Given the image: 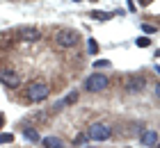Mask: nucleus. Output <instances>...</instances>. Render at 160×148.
Instances as JSON below:
<instances>
[{"instance_id": "a211bd4d", "label": "nucleus", "mask_w": 160, "mask_h": 148, "mask_svg": "<svg viewBox=\"0 0 160 148\" xmlns=\"http://www.w3.org/2000/svg\"><path fill=\"white\" fill-rule=\"evenodd\" d=\"M2 125H5V114L0 112V130H2Z\"/></svg>"}, {"instance_id": "dca6fc26", "label": "nucleus", "mask_w": 160, "mask_h": 148, "mask_svg": "<svg viewBox=\"0 0 160 148\" xmlns=\"http://www.w3.org/2000/svg\"><path fill=\"white\" fill-rule=\"evenodd\" d=\"M135 43H137L140 48H147V46H151V39H147V36H142V39H137Z\"/></svg>"}, {"instance_id": "f03ea898", "label": "nucleus", "mask_w": 160, "mask_h": 148, "mask_svg": "<svg viewBox=\"0 0 160 148\" xmlns=\"http://www.w3.org/2000/svg\"><path fill=\"white\" fill-rule=\"evenodd\" d=\"M78 41H80V34L71 27H64L55 34V43L60 48H73V46H78Z\"/></svg>"}, {"instance_id": "4468645a", "label": "nucleus", "mask_w": 160, "mask_h": 148, "mask_svg": "<svg viewBox=\"0 0 160 148\" xmlns=\"http://www.w3.org/2000/svg\"><path fill=\"white\" fill-rule=\"evenodd\" d=\"M76 100H78V91H71L67 98L62 100V105H69V103H76Z\"/></svg>"}, {"instance_id": "2eb2a0df", "label": "nucleus", "mask_w": 160, "mask_h": 148, "mask_svg": "<svg viewBox=\"0 0 160 148\" xmlns=\"http://www.w3.org/2000/svg\"><path fill=\"white\" fill-rule=\"evenodd\" d=\"M12 141H14V135H9V132L0 135V146H2V144H12Z\"/></svg>"}, {"instance_id": "423d86ee", "label": "nucleus", "mask_w": 160, "mask_h": 148, "mask_svg": "<svg viewBox=\"0 0 160 148\" xmlns=\"http://www.w3.org/2000/svg\"><path fill=\"white\" fill-rule=\"evenodd\" d=\"M18 39L21 41H28V43H34V41H39L41 39V32L37 27H32V25H23V27H18Z\"/></svg>"}, {"instance_id": "f257e3e1", "label": "nucleus", "mask_w": 160, "mask_h": 148, "mask_svg": "<svg viewBox=\"0 0 160 148\" xmlns=\"http://www.w3.org/2000/svg\"><path fill=\"white\" fill-rule=\"evenodd\" d=\"M108 84H110V78H108L105 73H92V75L85 80V89L89 93L103 91V89H108Z\"/></svg>"}, {"instance_id": "7ed1b4c3", "label": "nucleus", "mask_w": 160, "mask_h": 148, "mask_svg": "<svg viewBox=\"0 0 160 148\" xmlns=\"http://www.w3.org/2000/svg\"><path fill=\"white\" fill-rule=\"evenodd\" d=\"M25 93H28V98L32 103H41V100H46L50 96V87L46 82H30L28 89H25Z\"/></svg>"}, {"instance_id": "9d476101", "label": "nucleus", "mask_w": 160, "mask_h": 148, "mask_svg": "<svg viewBox=\"0 0 160 148\" xmlns=\"http://www.w3.org/2000/svg\"><path fill=\"white\" fill-rule=\"evenodd\" d=\"M23 137L32 144L39 141V132H37V128H32V125H23Z\"/></svg>"}, {"instance_id": "6ab92c4d", "label": "nucleus", "mask_w": 160, "mask_h": 148, "mask_svg": "<svg viewBox=\"0 0 160 148\" xmlns=\"http://www.w3.org/2000/svg\"><path fill=\"white\" fill-rule=\"evenodd\" d=\"M140 5H142V7H147V5H151V0H140Z\"/></svg>"}, {"instance_id": "9b49d317", "label": "nucleus", "mask_w": 160, "mask_h": 148, "mask_svg": "<svg viewBox=\"0 0 160 148\" xmlns=\"http://www.w3.org/2000/svg\"><path fill=\"white\" fill-rule=\"evenodd\" d=\"M92 18H96V21H110L112 14H108V12H92Z\"/></svg>"}, {"instance_id": "ddd939ff", "label": "nucleus", "mask_w": 160, "mask_h": 148, "mask_svg": "<svg viewBox=\"0 0 160 148\" xmlns=\"http://www.w3.org/2000/svg\"><path fill=\"white\" fill-rule=\"evenodd\" d=\"M110 59H98V62H94V69H110Z\"/></svg>"}, {"instance_id": "39448f33", "label": "nucleus", "mask_w": 160, "mask_h": 148, "mask_svg": "<svg viewBox=\"0 0 160 148\" xmlns=\"http://www.w3.org/2000/svg\"><path fill=\"white\" fill-rule=\"evenodd\" d=\"M0 82L9 89H18L21 84V75L14 69H0Z\"/></svg>"}, {"instance_id": "0eeeda50", "label": "nucleus", "mask_w": 160, "mask_h": 148, "mask_svg": "<svg viewBox=\"0 0 160 148\" xmlns=\"http://www.w3.org/2000/svg\"><path fill=\"white\" fill-rule=\"evenodd\" d=\"M144 87H147V78L144 75H130L126 80V91L128 93H142Z\"/></svg>"}, {"instance_id": "f8f14e48", "label": "nucleus", "mask_w": 160, "mask_h": 148, "mask_svg": "<svg viewBox=\"0 0 160 148\" xmlns=\"http://www.w3.org/2000/svg\"><path fill=\"white\" fill-rule=\"evenodd\" d=\"M87 50H89V55H96L98 53V46H96V41H94V39H87Z\"/></svg>"}, {"instance_id": "20e7f679", "label": "nucleus", "mask_w": 160, "mask_h": 148, "mask_svg": "<svg viewBox=\"0 0 160 148\" xmlns=\"http://www.w3.org/2000/svg\"><path fill=\"white\" fill-rule=\"evenodd\" d=\"M87 137L94 139V141H105V139L112 137V130H110L108 123H92L87 128Z\"/></svg>"}, {"instance_id": "f3484780", "label": "nucleus", "mask_w": 160, "mask_h": 148, "mask_svg": "<svg viewBox=\"0 0 160 148\" xmlns=\"http://www.w3.org/2000/svg\"><path fill=\"white\" fill-rule=\"evenodd\" d=\"M142 30H144L147 34H153V32H156V25H142Z\"/></svg>"}, {"instance_id": "aec40b11", "label": "nucleus", "mask_w": 160, "mask_h": 148, "mask_svg": "<svg viewBox=\"0 0 160 148\" xmlns=\"http://www.w3.org/2000/svg\"><path fill=\"white\" fill-rule=\"evenodd\" d=\"M87 148H92V146H87Z\"/></svg>"}, {"instance_id": "6e6552de", "label": "nucleus", "mask_w": 160, "mask_h": 148, "mask_svg": "<svg viewBox=\"0 0 160 148\" xmlns=\"http://www.w3.org/2000/svg\"><path fill=\"white\" fill-rule=\"evenodd\" d=\"M41 146L43 148H67L60 137H46V139H41Z\"/></svg>"}, {"instance_id": "1a4fd4ad", "label": "nucleus", "mask_w": 160, "mask_h": 148, "mask_svg": "<svg viewBox=\"0 0 160 148\" xmlns=\"http://www.w3.org/2000/svg\"><path fill=\"white\" fill-rule=\"evenodd\" d=\"M142 144L153 148V146L158 144V132H156V130H147V132L142 135Z\"/></svg>"}]
</instances>
